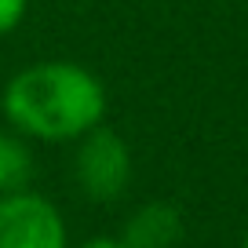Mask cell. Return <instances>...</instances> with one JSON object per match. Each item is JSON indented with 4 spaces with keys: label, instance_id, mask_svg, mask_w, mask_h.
Segmentation results:
<instances>
[{
    "label": "cell",
    "instance_id": "6da1fadb",
    "mask_svg": "<svg viewBox=\"0 0 248 248\" xmlns=\"http://www.w3.org/2000/svg\"><path fill=\"white\" fill-rule=\"evenodd\" d=\"M4 117L37 142H73L106 117V88L80 62H33L4 84Z\"/></svg>",
    "mask_w": 248,
    "mask_h": 248
},
{
    "label": "cell",
    "instance_id": "7a4b0ae2",
    "mask_svg": "<svg viewBox=\"0 0 248 248\" xmlns=\"http://www.w3.org/2000/svg\"><path fill=\"white\" fill-rule=\"evenodd\" d=\"M73 175H77L80 194L95 204H109L128 190L132 183V150L113 128L95 124L92 132L80 135Z\"/></svg>",
    "mask_w": 248,
    "mask_h": 248
},
{
    "label": "cell",
    "instance_id": "3957f363",
    "mask_svg": "<svg viewBox=\"0 0 248 248\" xmlns=\"http://www.w3.org/2000/svg\"><path fill=\"white\" fill-rule=\"evenodd\" d=\"M0 248H70L62 212L30 186L0 194Z\"/></svg>",
    "mask_w": 248,
    "mask_h": 248
},
{
    "label": "cell",
    "instance_id": "277c9868",
    "mask_svg": "<svg viewBox=\"0 0 248 248\" xmlns=\"http://www.w3.org/2000/svg\"><path fill=\"white\" fill-rule=\"evenodd\" d=\"M183 241V216L168 201H150L128 216L121 233L124 248H175Z\"/></svg>",
    "mask_w": 248,
    "mask_h": 248
},
{
    "label": "cell",
    "instance_id": "5b68a950",
    "mask_svg": "<svg viewBox=\"0 0 248 248\" xmlns=\"http://www.w3.org/2000/svg\"><path fill=\"white\" fill-rule=\"evenodd\" d=\"M33 179V157L26 142L11 132H0V194L26 190Z\"/></svg>",
    "mask_w": 248,
    "mask_h": 248
},
{
    "label": "cell",
    "instance_id": "8992f818",
    "mask_svg": "<svg viewBox=\"0 0 248 248\" xmlns=\"http://www.w3.org/2000/svg\"><path fill=\"white\" fill-rule=\"evenodd\" d=\"M26 8H30V0H0V37L11 33L18 22H22Z\"/></svg>",
    "mask_w": 248,
    "mask_h": 248
},
{
    "label": "cell",
    "instance_id": "52a82bcc",
    "mask_svg": "<svg viewBox=\"0 0 248 248\" xmlns=\"http://www.w3.org/2000/svg\"><path fill=\"white\" fill-rule=\"evenodd\" d=\"M80 248H124V245H121V237H92V241H84Z\"/></svg>",
    "mask_w": 248,
    "mask_h": 248
},
{
    "label": "cell",
    "instance_id": "ba28073f",
    "mask_svg": "<svg viewBox=\"0 0 248 248\" xmlns=\"http://www.w3.org/2000/svg\"><path fill=\"white\" fill-rule=\"evenodd\" d=\"M241 248H248V233H245V245H241Z\"/></svg>",
    "mask_w": 248,
    "mask_h": 248
}]
</instances>
